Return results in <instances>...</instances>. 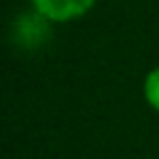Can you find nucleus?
Wrapping results in <instances>:
<instances>
[{"instance_id":"f257e3e1","label":"nucleus","mask_w":159,"mask_h":159,"mask_svg":"<svg viewBox=\"0 0 159 159\" xmlns=\"http://www.w3.org/2000/svg\"><path fill=\"white\" fill-rule=\"evenodd\" d=\"M94 0H32L35 12L47 17L50 22H67L80 15H84Z\"/></svg>"},{"instance_id":"f03ea898","label":"nucleus","mask_w":159,"mask_h":159,"mask_svg":"<svg viewBox=\"0 0 159 159\" xmlns=\"http://www.w3.org/2000/svg\"><path fill=\"white\" fill-rule=\"evenodd\" d=\"M144 97H147L149 107L159 112V67H154L147 75V80H144Z\"/></svg>"}]
</instances>
